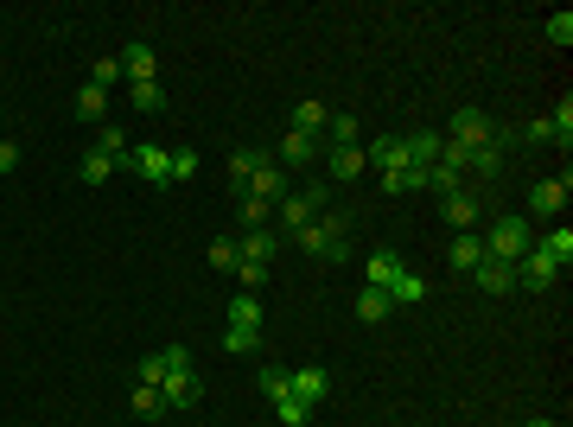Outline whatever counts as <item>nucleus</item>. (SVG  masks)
<instances>
[{"label": "nucleus", "mask_w": 573, "mask_h": 427, "mask_svg": "<svg viewBox=\"0 0 573 427\" xmlns=\"http://www.w3.org/2000/svg\"><path fill=\"white\" fill-rule=\"evenodd\" d=\"M293 243H300L306 255H319V262H344V243H351V217H344V211H325V217H312L306 230H293Z\"/></svg>", "instance_id": "f257e3e1"}, {"label": "nucleus", "mask_w": 573, "mask_h": 427, "mask_svg": "<svg viewBox=\"0 0 573 427\" xmlns=\"http://www.w3.org/2000/svg\"><path fill=\"white\" fill-rule=\"evenodd\" d=\"M529 243H535L529 217H497V224L484 230V255H491V262H510V268L529 255Z\"/></svg>", "instance_id": "f03ea898"}, {"label": "nucleus", "mask_w": 573, "mask_h": 427, "mask_svg": "<svg viewBox=\"0 0 573 427\" xmlns=\"http://www.w3.org/2000/svg\"><path fill=\"white\" fill-rule=\"evenodd\" d=\"M567 198H573V179L567 173L561 179H535L529 185V217H535V224H548V217L567 211Z\"/></svg>", "instance_id": "7ed1b4c3"}, {"label": "nucleus", "mask_w": 573, "mask_h": 427, "mask_svg": "<svg viewBox=\"0 0 573 427\" xmlns=\"http://www.w3.org/2000/svg\"><path fill=\"white\" fill-rule=\"evenodd\" d=\"M274 211H281L287 236H293V230H306L312 217H325V185H306V192H287L281 204H274Z\"/></svg>", "instance_id": "20e7f679"}, {"label": "nucleus", "mask_w": 573, "mask_h": 427, "mask_svg": "<svg viewBox=\"0 0 573 427\" xmlns=\"http://www.w3.org/2000/svg\"><path fill=\"white\" fill-rule=\"evenodd\" d=\"M121 166H128V173H141L153 192H160V185H172V147H153V141H147V147H134Z\"/></svg>", "instance_id": "39448f33"}, {"label": "nucleus", "mask_w": 573, "mask_h": 427, "mask_svg": "<svg viewBox=\"0 0 573 427\" xmlns=\"http://www.w3.org/2000/svg\"><path fill=\"white\" fill-rule=\"evenodd\" d=\"M491 134H497V122H491L484 109H459V115H453V134H446V141L465 147V153H478L484 141H491Z\"/></svg>", "instance_id": "423d86ee"}, {"label": "nucleus", "mask_w": 573, "mask_h": 427, "mask_svg": "<svg viewBox=\"0 0 573 427\" xmlns=\"http://www.w3.org/2000/svg\"><path fill=\"white\" fill-rule=\"evenodd\" d=\"M179 370H191V351L185 345H166V351H147L141 357V383H153V389H160L166 377H179Z\"/></svg>", "instance_id": "0eeeda50"}, {"label": "nucleus", "mask_w": 573, "mask_h": 427, "mask_svg": "<svg viewBox=\"0 0 573 427\" xmlns=\"http://www.w3.org/2000/svg\"><path fill=\"white\" fill-rule=\"evenodd\" d=\"M287 396H293V402H306V408H319L325 396H332V377H325L319 364H306V370H287Z\"/></svg>", "instance_id": "6e6552de"}, {"label": "nucleus", "mask_w": 573, "mask_h": 427, "mask_svg": "<svg viewBox=\"0 0 573 427\" xmlns=\"http://www.w3.org/2000/svg\"><path fill=\"white\" fill-rule=\"evenodd\" d=\"M274 249H281V230H249L236 243V268H268Z\"/></svg>", "instance_id": "1a4fd4ad"}, {"label": "nucleus", "mask_w": 573, "mask_h": 427, "mask_svg": "<svg viewBox=\"0 0 573 427\" xmlns=\"http://www.w3.org/2000/svg\"><path fill=\"white\" fill-rule=\"evenodd\" d=\"M554 281H561V268H554L548 255L529 243V255L516 262V287H529V294H542V287H554Z\"/></svg>", "instance_id": "9d476101"}, {"label": "nucleus", "mask_w": 573, "mask_h": 427, "mask_svg": "<svg viewBox=\"0 0 573 427\" xmlns=\"http://www.w3.org/2000/svg\"><path fill=\"white\" fill-rule=\"evenodd\" d=\"M274 160H281L287 173H306V166H319V160H325V147H319V141H306V134H293V128H287V141H281V153H274Z\"/></svg>", "instance_id": "9b49d317"}, {"label": "nucleus", "mask_w": 573, "mask_h": 427, "mask_svg": "<svg viewBox=\"0 0 573 427\" xmlns=\"http://www.w3.org/2000/svg\"><path fill=\"white\" fill-rule=\"evenodd\" d=\"M363 153H370V166H382V173H408V141H402V134H382V141H370V147H363Z\"/></svg>", "instance_id": "f8f14e48"}, {"label": "nucleus", "mask_w": 573, "mask_h": 427, "mask_svg": "<svg viewBox=\"0 0 573 427\" xmlns=\"http://www.w3.org/2000/svg\"><path fill=\"white\" fill-rule=\"evenodd\" d=\"M153 71H160V64H153V45H147V39L121 45V77H128V83H160Z\"/></svg>", "instance_id": "ddd939ff"}, {"label": "nucleus", "mask_w": 573, "mask_h": 427, "mask_svg": "<svg viewBox=\"0 0 573 427\" xmlns=\"http://www.w3.org/2000/svg\"><path fill=\"white\" fill-rule=\"evenodd\" d=\"M325 122H332V109H325L319 96H306V102H293V134H306V141H319Z\"/></svg>", "instance_id": "4468645a"}, {"label": "nucleus", "mask_w": 573, "mask_h": 427, "mask_svg": "<svg viewBox=\"0 0 573 427\" xmlns=\"http://www.w3.org/2000/svg\"><path fill=\"white\" fill-rule=\"evenodd\" d=\"M325 173H332V179H357V173H370V153H363V147H325Z\"/></svg>", "instance_id": "2eb2a0df"}, {"label": "nucleus", "mask_w": 573, "mask_h": 427, "mask_svg": "<svg viewBox=\"0 0 573 427\" xmlns=\"http://www.w3.org/2000/svg\"><path fill=\"white\" fill-rule=\"evenodd\" d=\"M446 262H453L459 275H472V268L484 262V236H478V230H459V236H453V249H446Z\"/></svg>", "instance_id": "dca6fc26"}, {"label": "nucleus", "mask_w": 573, "mask_h": 427, "mask_svg": "<svg viewBox=\"0 0 573 427\" xmlns=\"http://www.w3.org/2000/svg\"><path fill=\"white\" fill-rule=\"evenodd\" d=\"M395 275H402V255H395V249H376L370 262H363V287H382V294H389Z\"/></svg>", "instance_id": "f3484780"}, {"label": "nucleus", "mask_w": 573, "mask_h": 427, "mask_svg": "<svg viewBox=\"0 0 573 427\" xmlns=\"http://www.w3.org/2000/svg\"><path fill=\"white\" fill-rule=\"evenodd\" d=\"M535 249H542L548 262L561 268V275H567V268H573V230H567V224H554L548 236H535Z\"/></svg>", "instance_id": "a211bd4d"}, {"label": "nucleus", "mask_w": 573, "mask_h": 427, "mask_svg": "<svg viewBox=\"0 0 573 427\" xmlns=\"http://www.w3.org/2000/svg\"><path fill=\"white\" fill-rule=\"evenodd\" d=\"M160 402H166V408H198V370L166 377V383H160Z\"/></svg>", "instance_id": "6ab92c4d"}, {"label": "nucleus", "mask_w": 573, "mask_h": 427, "mask_svg": "<svg viewBox=\"0 0 573 427\" xmlns=\"http://www.w3.org/2000/svg\"><path fill=\"white\" fill-rule=\"evenodd\" d=\"M472 281L484 287V294H510V287H516V268H510V262H491V255H484V262L472 268Z\"/></svg>", "instance_id": "aec40b11"}, {"label": "nucleus", "mask_w": 573, "mask_h": 427, "mask_svg": "<svg viewBox=\"0 0 573 427\" xmlns=\"http://www.w3.org/2000/svg\"><path fill=\"white\" fill-rule=\"evenodd\" d=\"M427 294H433V287H427L421 275H408V268L389 281V306H427Z\"/></svg>", "instance_id": "412c9836"}, {"label": "nucleus", "mask_w": 573, "mask_h": 427, "mask_svg": "<svg viewBox=\"0 0 573 427\" xmlns=\"http://www.w3.org/2000/svg\"><path fill=\"white\" fill-rule=\"evenodd\" d=\"M115 173H121V160H109L102 147H90V153H83V173H77V179H83V185H109Z\"/></svg>", "instance_id": "4be33fe9"}, {"label": "nucleus", "mask_w": 573, "mask_h": 427, "mask_svg": "<svg viewBox=\"0 0 573 427\" xmlns=\"http://www.w3.org/2000/svg\"><path fill=\"white\" fill-rule=\"evenodd\" d=\"M440 204H446V224H453V236L478 224V198H472V192H453V198H440Z\"/></svg>", "instance_id": "5701e85b"}, {"label": "nucleus", "mask_w": 573, "mask_h": 427, "mask_svg": "<svg viewBox=\"0 0 573 427\" xmlns=\"http://www.w3.org/2000/svg\"><path fill=\"white\" fill-rule=\"evenodd\" d=\"M77 115H83V122H109V90H102V83H83V90H77Z\"/></svg>", "instance_id": "b1692460"}, {"label": "nucleus", "mask_w": 573, "mask_h": 427, "mask_svg": "<svg viewBox=\"0 0 573 427\" xmlns=\"http://www.w3.org/2000/svg\"><path fill=\"white\" fill-rule=\"evenodd\" d=\"M389 313H395V306H389V294H382V287H363V294H357V319H363V326H382Z\"/></svg>", "instance_id": "393cba45"}, {"label": "nucleus", "mask_w": 573, "mask_h": 427, "mask_svg": "<svg viewBox=\"0 0 573 427\" xmlns=\"http://www.w3.org/2000/svg\"><path fill=\"white\" fill-rule=\"evenodd\" d=\"M440 147H446V141H440V134H433V128L408 134V160H414V166H433V160H440Z\"/></svg>", "instance_id": "a878e982"}, {"label": "nucleus", "mask_w": 573, "mask_h": 427, "mask_svg": "<svg viewBox=\"0 0 573 427\" xmlns=\"http://www.w3.org/2000/svg\"><path fill=\"white\" fill-rule=\"evenodd\" d=\"M503 153H510V147H503L497 134H491V141H484V147L472 153V173H484V179H497V173H503Z\"/></svg>", "instance_id": "bb28decb"}, {"label": "nucleus", "mask_w": 573, "mask_h": 427, "mask_svg": "<svg viewBox=\"0 0 573 427\" xmlns=\"http://www.w3.org/2000/svg\"><path fill=\"white\" fill-rule=\"evenodd\" d=\"M128 102H134L141 115H160V109H166V90H160V83H128Z\"/></svg>", "instance_id": "cd10ccee"}, {"label": "nucleus", "mask_w": 573, "mask_h": 427, "mask_svg": "<svg viewBox=\"0 0 573 427\" xmlns=\"http://www.w3.org/2000/svg\"><path fill=\"white\" fill-rule=\"evenodd\" d=\"M325 141H332V147H363V141H357V115H338V109H332V122H325Z\"/></svg>", "instance_id": "c85d7f7f"}, {"label": "nucleus", "mask_w": 573, "mask_h": 427, "mask_svg": "<svg viewBox=\"0 0 573 427\" xmlns=\"http://www.w3.org/2000/svg\"><path fill=\"white\" fill-rule=\"evenodd\" d=\"M96 147L109 153V160H128V153H134V141H128V128H121V122H102V141Z\"/></svg>", "instance_id": "c756f323"}, {"label": "nucleus", "mask_w": 573, "mask_h": 427, "mask_svg": "<svg viewBox=\"0 0 573 427\" xmlns=\"http://www.w3.org/2000/svg\"><path fill=\"white\" fill-rule=\"evenodd\" d=\"M230 326H255V332H262V300H255V294H236V300H230Z\"/></svg>", "instance_id": "7c9ffc66"}, {"label": "nucleus", "mask_w": 573, "mask_h": 427, "mask_svg": "<svg viewBox=\"0 0 573 427\" xmlns=\"http://www.w3.org/2000/svg\"><path fill=\"white\" fill-rule=\"evenodd\" d=\"M255 345H262V332H255V326H230V332H223V351H230V357H249Z\"/></svg>", "instance_id": "2f4dec72"}, {"label": "nucleus", "mask_w": 573, "mask_h": 427, "mask_svg": "<svg viewBox=\"0 0 573 427\" xmlns=\"http://www.w3.org/2000/svg\"><path fill=\"white\" fill-rule=\"evenodd\" d=\"M421 192H440V198H453V192H459V173H453V166H427Z\"/></svg>", "instance_id": "473e14b6"}, {"label": "nucleus", "mask_w": 573, "mask_h": 427, "mask_svg": "<svg viewBox=\"0 0 573 427\" xmlns=\"http://www.w3.org/2000/svg\"><path fill=\"white\" fill-rule=\"evenodd\" d=\"M274 421H281V427H306V421H312V408H306V402H293V396H281V402H274Z\"/></svg>", "instance_id": "72a5a7b5"}, {"label": "nucleus", "mask_w": 573, "mask_h": 427, "mask_svg": "<svg viewBox=\"0 0 573 427\" xmlns=\"http://www.w3.org/2000/svg\"><path fill=\"white\" fill-rule=\"evenodd\" d=\"M211 268L217 275H236V236H217L211 243Z\"/></svg>", "instance_id": "f704fd0d"}, {"label": "nucleus", "mask_w": 573, "mask_h": 427, "mask_svg": "<svg viewBox=\"0 0 573 427\" xmlns=\"http://www.w3.org/2000/svg\"><path fill=\"white\" fill-rule=\"evenodd\" d=\"M255 389H262L268 402H281V396H287V370H281V364H268L262 377H255Z\"/></svg>", "instance_id": "c9c22d12"}, {"label": "nucleus", "mask_w": 573, "mask_h": 427, "mask_svg": "<svg viewBox=\"0 0 573 427\" xmlns=\"http://www.w3.org/2000/svg\"><path fill=\"white\" fill-rule=\"evenodd\" d=\"M268 217H274L268 198H242V224H249V230H268Z\"/></svg>", "instance_id": "e433bc0d"}, {"label": "nucleus", "mask_w": 573, "mask_h": 427, "mask_svg": "<svg viewBox=\"0 0 573 427\" xmlns=\"http://www.w3.org/2000/svg\"><path fill=\"white\" fill-rule=\"evenodd\" d=\"M191 173H198V153H191V147H172V185H185Z\"/></svg>", "instance_id": "4c0bfd02"}, {"label": "nucleus", "mask_w": 573, "mask_h": 427, "mask_svg": "<svg viewBox=\"0 0 573 427\" xmlns=\"http://www.w3.org/2000/svg\"><path fill=\"white\" fill-rule=\"evenodd\" d=\"M134 415H166V402H160V389H153V383L134 389Z\"/></svg>", "instance_id": "58836bf2"}, {"label": "nucleus", "mask_w": 573, "mask_h": 427, "mask_svg": "<svg viewBox=\"0 0 573 427\" xmlns=\"http://www.w3.org/2000/svg\"><path fill=\"white\" fill-rule=\"evenodd\" d=\"M548 122H554V141H561V147H567V141H573V102H561V109H554V115H548Z\"/></svg>", "instance_id": "ea45409f"}, {"label": "nucleus", "mask_w": 573, "mask_h": 427, "mask_svg": "<svg viewBox=\"0 0 573 427\" xmlns=\"http://www.w3.org/2000/svg\"><path fill=\"white\" fill-rule=\"evenodd\" d=\"M548 45H573V13H554L548 20Z\"/></svg>", "instance_id": "a19ab883"}, {"label": "nucleus", "mask_w": 573, "mask_h": 427, "mask_svg": "<svg viewBox=\"0 0 573 427\" xmlns=\"http://www.w3.org/2000/svg\"><path fill=\"white\" fill-rule=\"evenodd\" d=\"M90 83H102V90H109V83H121V58H102L96 71H90Z\"/></svg>", "instance_id": "79ce46f5"}, {"label": "nucleus", "mask_w": 573, "mask_h": 427, "mask_svg": "<svg viewBox=\"0 0 573 427\" xmlns=\"http://www.w3.org/2000/svg\"><path fill=\"white\" fill-rule=\"evenodd\" d=\"M13 166H20V147H13V141H0V173H13Z\"/></svg>", "instance_id": "37998d69"}, {"label": "nucleus", "mask_w": 573, "mask_h": 427, "mask_svg": "<svg viewBox=\"0 0 573 427\" xmlns=\"http://www.w3.org/2000/svg\"><path fill=\"white\" fill-rule=\"evenodd\" d=\"M523 427H561V421H523Z\"/></svg>", "instance_id": "c03bdc74"}]
</instances>
